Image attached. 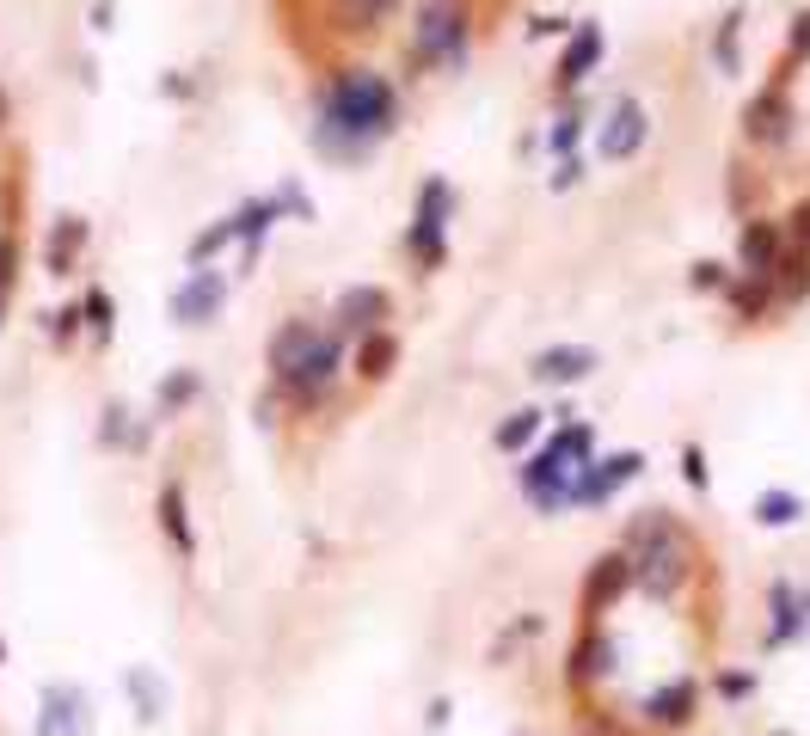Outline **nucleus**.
<instances>
[{
  "label": "nucleus",
  "instance_id": "1",
  "mask_svg": "<svg viewBox=\"0 0 810 736\" xmlns=\"http://www.w3.org/2000/svg\"><path fill=\"white\" fill-rule=\"evenodd\" d=\"M393 130V86L369 68H345V74L326 86V123H319V142H338V154H362L375 135Z\"/></svg>",
  "mask_w": 810,
  "mask_h": 736
},
{
  "label": "nucleus",
  "instance_id": "2",
  "mask_svg": "<svg viewBox=\"0 0 810 736\" xmlns=\"http://www.w3.org/2000/svg\"><path fill=\"white\" fill-rule=\"evenodd\" d=\"M626 571L652 595H676L694 571V540L669 510H645L626 534Z\"/></svg>",
  "mask_w": 810,
  "mask_h": 736
},
{
  "label": "nucleus",
  "instance_id": "3",
  "mask_svg": "<svg viewBox=\"0 0 810 736\" xmlns=\"http://www.w3.org/2000/svg\"><path fill=\"white\" fill-rule=\"evenodd\" d=\"M589 430L584 423H565L558 430V442H546L541 454L522 467V491H529V503L534 510H558V503H572V485H577V473L589 467Z\"/></svg>",
  "mask_w": 810,
  "mask_h": 736
},
{
  "label": "nucleus",
  "instance_id": "4",
  "mask_svg": "<svg viewBox=\"0 0 810 736\" xmlns=\"http://www.w3.org/2000/svg\"><path fill=\"white\" fill-rule=\"evenodd\" d=\"M270 368H277V381H289L295 393H319L338 375V338L314 331L307 319H289L270 338Z\"/></svg>",
  "mask_w": 810,
  "mask_h": 736
},
{
  "label": "nucleus",
  "instance_id": "5",
  "mask_svg": "<svg viewBox=\"0 0 810 736\" xmlns=\"http://www.w3.org/2000/svg\"><path fill=\"white\" fill-rule=\"evenodd\" d=\"M38 736H93V694L80 682H43Z\"/></svg>",
  "mask_w": 810,
  "mask_h": 736
},
{
  "label": "nucleus",
  "instance_id": "6",
  "mask_svg": "<svg viewBox=\"0 0 810 736\" xmlns=\"http://www.w3.org/2000/svg\"><path fill=\"white\" fill-rule=\"evenodd\" d=\"M466 43V7L461 0H430L418 19V62H454Z\"/></svg>",
  "mask_w": 810,
  "mask_h": 736
},
{
  "label": "nucleus",
  "instance_id": "7",
  "mask_svg": "<svg viewBox=\"0 0 810 736\" xmlns=\"http://www.w3.org/2000/svg\"><path fill=\"white\" fill-rule=\"evenodd\" d=\"M652 135V117L638 99H614L608 105V123H602V160H633Z\"/></svg>",
  "mask_w": 810,
  "mask_h": 736
},
{
  "label": "nucleus",
  "instance_id": "8",
  "mask_svg": "<svg viewBox=\"0 0 810 736\" xmlns=\"http://www.w3.org/2000/svg\"><path fill=\"white\" fill-rule=\"evenodd\" d=\"M442 222H449V184L430 178L424 203H418V222H412V234H406V246H412L424 264H442Z\"/></svg>",
  "mask_w": 810,
  "mask_h": 736
},
{
  "label": "nucleus",
  "instance_id": "9",
  "mask_svg": "<svg viewBox=\"0 0 810 736\" xmlns=\"http://www.w3.org/2000/svg\"><path fill=\"white\" fill-rule=\"evenodd\" d=\"M222 301H227L222 276H215V270H191L185 289L173 295V319H178V326H209V319L222 314Z\"/></svg>",
  "mask_w": 810,
  "mask_h": 736
},
{
  "label": "nucleus",
  "instance_id": "10",
  "mask_svg": "<svg viewBox=\"0 0 810 736\" xmlns=\"http://www.w3.org/2000/svg\"><path fill=\"white\" fill-rule=\"evenodd\" d=\"M633 473H638V454H608V460H589L584 473H577V485H572V503H602V498H614V491H621Z\"/></svg>",
  "mask_w": 810,
  "mask_h": 736
},
{
  "label": "nucleus",
  "instance_id": "11",
  "mask_svg": "<svg viewBox=\"0 0 810 736\" xmlns=\"http://www.w3.org/2000/svg\"><path fill=\"white\" fill-rule=\"evenodd\" d=\"M387 314H393V301H387V289H375V283H362V289H345V295H338V326L357 331V338L381 331Z\"/></svg>",
  "mask_w": 810,
  "mask_h": 736
},
{
  "label": "nucleus",
  "instance_id": "12",
  "mask_svg": "<svg viewBox=\"0 0 810 736\" xmlns=\"http://www.w3.org/2000/svg\"><path fill=\"white\" fill-rule=\"evenodd\" d=\"M589 368H596V350H589V344H553V350L534 356V381L572 387V381H584Z\"/></svg>",
  "mask_w": 810,
  "mask_h": 736
},
{
  "label": "nucleus",
  "instance_id": "13",
  "mask_svg": "<svg viewBox=\"0 0 810 736\" xmlns=\"http://www.w3.org/2000/svg\"><path fill=\"white\" fill-rule=\"evenodd\" d=\"M160 534L173 540L178 559H191V552H197V534H191V522H185V485H178V479H166V485H160Z\"/></svg>",
  "mask_w": 810,
  "mask_h": 736
},
{
  "label": "nucleus",
  "instance_id": "14",
  "mask_svg": "<svg viewBox=\"0 0 810 736\" xmlns=\"http://www.w3.org/2000/svg\"><path fill=\"white\" fill-rule=\"evenodd\" d=\"M80 246H86V222H80V215H55L50 246H43V258H50V276H68V270H74Z\"/></svg>",
  "mask_w": 810,
  "mask_h": 736
},
{
  "label": "nucleus",
  "instance_id": "15",
  "mask_svg": "<svg viewBox=\"0 0 810 736\" xmlns=\"http://www.w3.org/2000/svg\"><path fill=\"white\" fill-rule=\"evenodd\" d=\"M596 62H602V25H577V38L565 43V55H558V80H565V86H577V80H584Z\"/></svg>",
  "mask_w": 810,
  "mask_h": 736
},
{
  "label": "nucleus",
  "instance_id": "16",
  "mask_svg": "<svg viewBox=\"0 0 810 736\" xmlns=\"http://www.w3.org/2000/svg\"><path fill=\"white\" fill-rule=\"evenodd\" d=\"M123 687H130L135 718H142V724H160V718H166V682H160L154 669H130V675H123Z\"/></svg>",
  "mask_w": 810,
  "mask_h": 736
},
{
  "label": "nucleus",
  "instance_id": "17",
  "mask_svg": "<svg viewBox=\"0 0 810 736\" xmlns=\"http://www.w3.org/2000/svg\"><path fill=\"white\" fill-rule=\"evenodd\" d=\"M744 123H749V135H761V142H780L786 135V99L780 92H761L756 105L744 111Z\"/></svg>",
  "mask_w": 810,
  "mask_h": 736
},
{
  "label": "nucleus",
  "instance_id": "18",
  "mask_svg": "<svg viewBox=\"0 0 810 736\" xmlns=\"http://www.w3.org/2000/svg\"><path fill=\"white\" fill-rule=\"evenodd\" d=\"M798 515H804V498H792V491H761L756 498V522L761 528H792Z\"/></svg>",
  "mask_w": 810,
  "mask_h": 736
},
{
  "label": "nucleus",
  "instance_id": "19",
  "mask_svg": "<svg viewBox=\"0 0 810 736\" xmlns=\"http://www.w3.org/2000/svg\"><path fill=\"white\" fill-rule=\"evenodd\" d=\"M773 258H780V234H773V222L744 227V264L749 270H773Z\"/></svg>",
  "mask_w": 810,
  "mask_h": 736
},
{
  "label": "nucleus",
  "instance_id": "20",
  "mask_svg": "<svg viewBox=\"0 0 810 736\" xmlns=\"http://www.w3.org/2000/svg\"><path fill=\"white\" fill-rule=\"evenodd\" d=\"M227 222H234V234L246 239V258H253V252H258V239H265V227L277 222V203H246V209H239V215H227Z\"/></svg>",
  "mask_w": 810,
  "mask_h": 736
},
{
  "label": "nucleus",
  "instance_id": "21",
  "mask_svg": "<svg viewBox=\"0 0 810 736\" xmlns=\"http://www.w3.org/2000/svg\"><path fill=\"white\" fill-rule=\"evenodd\" d=\"M393 356H399V344L387 338V331H369V338H362V350H357V368L369 375V381H381L387 368H393Z\"/></svg>",
  "mask_w": 810,
  "mask_h": 736
},
{
  "label": "nucleus",
  "instance_id": "22",
  "mask_svg": "<svg viewBox=\"0 0 810 736\" xmlns=\"http://www.w3.org/2000/svg\"><path fill=\"white\" fill-rule=\"evenodd\" d=\"M197 393H203V375H197V368H178V375H166V381H160V406H166V411L191 406Z\"/></svg>",
  "mask_w": 810,
  "mask_h": 736
},
{
  "label": "nucleus",
  "instance_id": "23",
  "mask_svg": "<svg viewBox=\"0 0 810 736\" xmlns=\"http://www.w3.org/2000/svg\"><path fill=\"white\" fill-rule=\"evenodd\" d=\"M534 430H541V411H510V418L498 423V448H529Z\"/></svg>",
  "mask_w": 810,
  "mask_h": 736
},
{
  "label": "nucleus",
  "instance_id": "24",
  "mask_svg": "<svg viewBox=\"0 0 810 736\" xmlns=\"http://www.w3.org/2000/svg\"><path fill=\"white\" fill-rule=\"evenodd\" d=\"M111 314H117V307H111L105 289H93L86 301H80V319H86V331H93L99 344H111Z\"/></svg>",
  "mask_w": 810,
  "mask_h": 736
},
{
  "label": "nucleus",
  "instance_id": "25",
  "mask_svg": "<svg viewBox=\"0 0 810 736\" xmlns=\"http://www.w3.org/2000/svg\"><path fill=\"white\" fill-rule=\"evenodd\" d=\"M694 712V687L681 682V687H669V694H652V718H664V724H681Z\"/></svg>",
  "mask_w": 810,
  "mask_h": 736
},
{
  "label": "nucleus",
  "instance_id": "26",
  "mask_svg": "<svg viewBox=\"0 0 810 736\" xmlns=\"http://www.w3.org/2000/svg\"><path fill=\"white\" fill-rule=\"evenodd\" d=\"M227 239H234V222H215L209 234H197V239H191V264L203 270V258H209V252H222Z\"/></svg>",
  "mask_w": 810,
  "mask_h": 736
},
{
  "label": "nucleus",
  "instance_id": "27",
  "mask_svg": "<svg viewBox=\"0 0 810 736\" xmlns=\"http://www.w3.org/2000/svg\"><path fill=\"white\" fill-rule=\"evenodd\" d=\"M393 7H399V0H345V13L357 19V31H369L375 19H381V13H393Z\"/></svg>",
  "mask_w": 810,
  "mask_h": 736
},
{
  "label": "nucleus",
  "instance_id": "28",
  "mask_svg": "<svg viewBox=\"0 0 810 736\" xmlns=\"http://www.w3.org/2000/svg\"><path fill=\"white\" fill-rule=\"evenodd\" d=\"M74 331H80V307H62V314H50V338L62 344V350L74 344Z\"/></svg>",
  "mask_w": 810,
  "mask_h": 736
},
{
  "label": "nucleus",
  "instance_id": "29",
  "mask_svg": "<svg viewBox=\"0 0 810 736\" xmlns=\"http://www.w3.org/2000/svg\"><path fill=\"white\" fill-rule=\"evenodd\" d=\"M546 142H553V154L572 160V147H577V117H572V111H565V117L553 123V135H546Z\"/></svg>",
  "mask_w": 810,
  "mask_h": 736
},
{
  "label": "nucleus",
  "instance_id": "30",
  "mask_svg": "<svg viewBox=\"0 0 810 736\" xmlns=\"http://www.w3.org/2000/svg\"><path fill=\"white\" fill-rule=\"evenodd\" d=\"M718 62H725V68H737V13L725 19V31H718Z\"/></svg>",
  "mask_w": 810,
  "mask_h": 736
},
{
  "label": "nucleus",
  "instance_id": "31",
  "mask_svg": "<svg viewBox=\"0 0 810 736\" xmlns=\"http://www.w3.org/2000/svg\"><path fill=\"white\" fill-rule=\"evenodd\" d=\"M725 283V270L718 264H694V289H718Z\"/></svg>",
  "mask_w": 810,
  "mask_h": 736
},
{
  "label": "nucleus",
  "instance_id": "32",
  "mask_svg": "<svg viewBox=\"0 0 810 736\" xmlns=\"http://www.w3.org/2000/svg\"><path fill=\"white\" fill-rule=\"evenodd\" d=\"M123 418H130V411H123V406H111V411H105V442H111V448L123 442Z\"/></svg>",
  "mask_w": 810,
  "mask_h": 736
},
{
  "label": "nucleus",
  "instance_id": "33",
  "mask_svg": "<svg viewBox=\"0 0 810 736\" xmlns=\"http://www.w3.org/2000/svg\"><path fill=\"white\" fill-rule=\"evenodd\" d=\"M688 485L706 491V460H700V448H688Z\"/></svg>",
  "mask_w": 810,
  "mask_h": 736
},
{
  "label": "nucleus",
  "instance_id": "34",
  "mask_svg": "<svg viewBox=\"0 0 810 736\" xmlns=\"http://www.w3.org/2000/svg\"><path fill=\"white\" fill-rule=\"evenodd\" d=\"M565 184H577V160H558V172H553V191H565Z\"/></svg>",
  "mask_w": 810,
  "mask_h": 736
},
{
  "label": "nucleus",
  "instance_id": "35",
  "mask_svg": "<svg viewBox=\"0 0 810 736\" xmlns=\"http://www.w3.org/2000/svg\"><path fill=\"white\" fill-rule=\"evenodd\" d=\"M718 687H725V694H731V699H744L756 682H749V675H725V682H718Z\"/></svg>",
  "mask_w": 810,
  "mask_h": 736
},
{
  "label": "nucleus",
  "instance_id": "36",
  "mask_svg": "<svg viewBox=\"0 0 810 736\" xmlns=\"http://www.w3.org/2000/svg\"><path fill=\"white\" fill-rule=\"evenodd\" d=\"M792 43H798V50L810 55V13H804V19H798V25H792Z\"/></svg>",
  "mask_w": 810,
  "mask_h": 736
},
{
  "label": "nucleus",
  "instance_id": "37",
  "mask_svg": "<svg viewBox=\"0 0 810 736\" xmlns=\"http://www.w3.org/2000/svg\"><path fill=\"white\" fill-rule=\"evenodd\" d=\"M0 123H7V92H0Z\"/></svg>",
  "mask_w": 810,
  "mask_h": 736
},
{
  "label": "nucleus",
  "instance_id": "38",
  "mask_svg": "<svg viewBox=\"0 0 810 736\" xmlns=\"http://www.w3.org/2000/svg\"><path fill=\"white\" fill-rule=\"evenodd\" d=\"M0 663H7V644H0Z\"/></svg>",
  "mask_w": 810,
  "mask_h": 736
},
{
  "label": "nucleus",
  "instance_id": "39",
  "mask_svg": "<svg viewBox=\"0 0 810 736\" xmlns=\"http://www.w3.org/2000/svg\"><path fill=\"white\" fill-rule=\"evenodd\" d=\"M0 307H7V301H0Z\"/></svg>",
  "mask_w": 810,
  "mask_h": 736
}]
</instances>
